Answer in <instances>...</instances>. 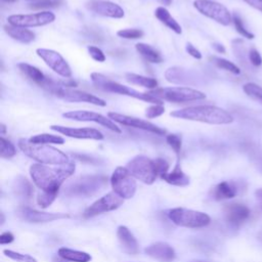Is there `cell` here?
<instances>
[{
	"label": "cell",
	"instance_id": "obj_1",
	"mask_svg": "<svg viewBox=\"0 0 262 262\" xmlns=\"http://www.w3.org/2000/svg\"><path fill=\"white\" fill-rule=\"evenodd\" d=\"M75 168L72 162L59 167H49L38 163L30 167V175L33 182L43 191L58 192L61 184L74 174Z\"/></svg>",
	"mask_w": 262,
	"mask_h": 262
},
{
	"label": "cell",
	"instance_id": "obj_2",
	"mask_svg": "<svg viewBox=\"0 0 262 262\" xmlns=\"http://www.w3.org/2000/svg\"><path fill=\"white\" fill-rule=\"evenodd\" d=\"M171 117L196 121L212 125H224L233 122V117L225 110L216 105H193L170 113Z\"/></svg>",
	"mask_w": 262,
	"mask_h": 262
},
{
	"label": "cell",
	"instance_id": "obj_3",
	"mask_svg": "<svg viewBox=\"0 0 262 262\" xmlns=\"http://www.w3.org/2000/svg\"><path fill=\"white\" fill-rule=\"evenodd\" d=\"M18 147L26 156L40 164L59 166L70 162L64 152L47 144H36L30 142L29 139L21 138L18 140Z\"/></svg>",
	"mask_w": 262,
	"mask_h": 262
},
{
	"label": "cell",
	"instance_id": "obj_4",
	"mask_svg": "<svg viewBox=\"0 0 262 262\" xmlns=\"http://www.w3.org/2000/svg\"><path fill=\"white\" fill-rule=\"evenodd\" d=\"M90 79L98 88H100L104 91L118 93V94H121V95H127V96L133 97V98L145 101V102H149V103H152V104H163L162 100L158 99L157 97H155L150 93L137 91V90H135L131 87H128V86L120 84L116 81H113V80L108 79L107 77H105L102 74L92 73L90 75Z\"/></svg>",
	"mask_w": 262,
	"mask_h": 262
},
{
	"label": "cell",
	"instance_id": "obj_5",
	"mask_svg": "<svg viewBox=\"0 0 262 262\" xmlns=\"http://www.w3.org/2000/svg\"><path fill=\"white\" fill-rule=\"evenodd\" d=\"M106 183V178L100 175H85L80 176L70 182L64 193L68 195L77 196H91L98 192Z\"/></svg>",
	"mask_w": 262,
	"mask_h": 262
},
{
	"label": "cell",
	"instance_id": "obj_6",
	"mask_svg": "<svg viewBox=\"0 0 262 262\" xmlns=\"http://www.w3.org/2000/svg\"><path fill=\"white\" fill-rule=\"evenodd\" d=\"M160 100L170 102H188L206 98V94L200 90L190 87H166L157 88L149 92Z\"/></svg>",
	"mask_w": 262,
	"mask_h": 262
},
{
	"label": "cell",
	"instance_id": "obj_7",
	"mask_svg": "<svg viewBox=\"0 0 262 262\" xmlns=\"http://www.w3.org/2000/svg\"><path fill=\"white\" fill-rule=\"evenodd\" d=\"M168 218L176 225L188 228H201L207 226L211 218L206 213L185 208H174L168 211Z\"/></svg>",
	"mask_w": 262,
	"mask_h": 262
},
{
	"label": "cell",
	"instance_id": "obj_8",
	"mask_svg": "<svg viewBox=\"0 0 262 262\" xmlns=\"http://www.w3.org/2000/svg\"><path fill=\"white\" fill-rule=\"evenodd\" d=\"M129 173L145 184H152L158 177L155 160L145 156H136L126 166Z\"/></svg>",
	"mask_w": 262,
	"mask_h": 262
},
{
	"label": "cell",
	"instance_id": "obj_9",
	"mask_svg": "<svg viewBox=\"0 0 262 262\" xmlns=\"http://www.w3.org/2000/svg\"><path fill=\"white\" fill-rule=\"evenodd\" d=\"M113 191L120 198L131 199L136 191V182L126 167H117L111 176Z\"/></svg>",
	"mask_w": 262,
	"mask_h": 262
},
{
	"label": "cell",
	"instance_id": "obj_10",
	"mask_svg": "<svg viewBox=\"0 0 262 262\" xmlns=\"http://www.w3.org/2000/svg\"><path fill=\"white\" fill-rule=\"evenodd\" d=\"M193 7L203 15L222 26H228L232 21L229 10L223 4L213 0H194Z\"/></svg>",
	"mask_w": 262,
	"mask_h": 262
},
{
	"label": "cell",
	"instance_id": "obj_11",
	"mask_svg": "<svg viewBox=\"0 0 262 262\" xmlns=\"http://www.w3.org/2000/svg\"><path fill=\"white\" fill-rule=\"evenodd\" d=\"M54 19V13L48 10L31 14H12L7 17V21L9 25L20 28L42 27L51 24Z\"/></svg>",
	"mask_w": 262,
	"mask_h": 262
},
{
	"label": "cell",
	"instance_id": "obj_12",
	"mask_svg": "<svg viewBox=\"0 0 262 262\" xmlns=\"http://www.w3.org/2000/svg\"><path fill=\"white\" fill-rule=\"evenodd\" d=\"M36 53L57 75L63 78L72 77L71 67L59 52L52 49L38 48L36 50Z\"/></svg>",
	"mask_w": 262,
	"mask_h": 262
},
{
	"label": "cell",
	"instance_id": "obj_13",
	"mask_svg": "<svg viewBox=\"0 0 262 262\" xmlns=\"http://www.w3.org/2000/svg\"><path fill=\"white\" fill-rule=\"evenodd\" d=\"M62 117L69 120H74L78 122H94L96 124L101 125L102 127L107 128L108 130L115 132V133H122V130L120 127L117 126V124L112 121L110 118H106L102 116L101 114L90 112V111H70L62 114Z\"/></svg>",
	"mask_w": 262,
	"mask_h": 262
},
{
	"label": "cell",
	"instance_id": "obj_14",
	"mask_svg": "<svg viewBox=\"0 0 262 262\" xmlns=\"http://www.w3.org/2000/svg\"><path fill=\"white\" fill-rule=\"evenodd\" d=\"M53 94L66 101H70V102H87V103H91V104L98 105V106L106 105L105 100H103L102 98H100L98 96H95V95L85 92V91H80V90L63 87L62 84H60L58 86V88L54 91Z\"/></svg>",
	"mask_w": 262,
	"mask_h": 262
},
{
	"label": "cell",
	"instance_id": "obj_15",
	"mask_svg": "<svg viewBox=\"0 0 262 262\" xmlns=\"http://www.w3.org/2000/svg\"><path fill=\"white\" fill-rule=\"evenodd\" d=\"M107 116L112 121L119 123L121 125H124V126L148 131L156 135H165L166 134L165 129H163L148 121H145V120H141V119H138V118H135L132 116H127V115H123V114H119V113H115V112H110L107 114Z\"/></svg>",
	"mask_w": 262,
	"mask_h": 262
},
{
	"label": "cell",
	"instance_id": "obj_16",
	"mask_svg": "<svg viewBox=\"0 0 262 262\" xmlns=\"http://www.w3.org/2000/svg\"><path fill=\"white\" fill-rule=\"evenodd\" d=\"M123 204V199L120 198L116 192H108L102 198L95 201L90 205L84 212V217L90 218L98 214H102L108 211L118 209Z\"/></svg>",
	"mask_w": 262,
	"mask_h": 262
},
{
	"label": "cell",
	"instance_id": "obj_17",
	"mask_svg": "<svg viewBox=\"0 0 262 262\" xmlns=\"http://www.w3.org/2000/svg\"><path fill=\"white\" fill-rule=\"evenodd\" d=\"M86 7L99 15L112 17V18H122L124 16L123 8L107 0H90L86 3Z\"/></svg>",
	"mask_w": 262,
	"mask_h": 262
},
{
	"label": "cell",
	"instance_id": "obj_18",
	"mask_svg": "<svg viewBox=\"0 0 262 262\" xmlns=\"http://www.w3.org/2000/svg\"><path fill=\"white\" fill-rule=\"evenodd\" d=\"M50 129L72 138L93 140H101L104 138L103 134L100 131L93 128H73L60 125H51Z\"/></svg>",
	"mask_w": 262,
	"mask_h": 262
},
{
	"label": "cell",
	"instance_id": "obj_19",
	"mask_svg": "<svg viewBox=\"0 0 262 262\" xmlns=\"http://www.w3.org/2000/svg\"><path fill=\"white\" fill-rule=\"evenodd\" d=\"M18 215L28 222L33 223H42V222H50L56 219L69 218L68 214L64 213H47V212H40L35 209L29 207H23L18 209Z\"/></svg>",
	"mask_w": 262,
	"mask_h": 262
},
{
	"label": "cell",
	"instance_id": "obj_20",
	"mask_svg": "<svg viewBox=\"0 0 262 262\" xmlns=\"http://www.w3.org/2000/svg\"><path fill=\"white\" fill-rule=\"evenodd\" d=\"M225 217L228 223L234 226H239L250 217V209L239 203L227 204L224 208Z\"/></svg>",
	"mask_w": 262,
	"mask_h": 262
},
{
	"label": "cell",
	"instance_id": "obj_21",
	"mask_svg": "<svg viewBox=\"0 0 262 262\" xmlns=\"http://www.w3.org/2000/svg\"><path fill=\"white\" fill-rule=\"evenodd\" d=\"M145 254L161 262H172L175 259L174 249L167 243L158 242L151 244L144 250Z\"/></svg>",
	"mask_w": 262,
	"mask_h": 262
},
{
	"label": "cell",
	"instance_id": "obj_22",
	"mask_svg": "<svg viewBox=\"0 0 262 262\" xmlns=\"http://www.w3.org/2000/svg\"><path fill=\"white\" fill-rule=\"evenodd\" d=\"M117 236L124 252L127 254H137L139 251L138 243L132 232L126 226H119L117 230Z\"/></svg>",
	"mask_w": 262,
	"mask_h": 262
},
{
	"label": "cell",
	"instance_id": "obj_23",
	"mask_svg": "<svg viewBox=\"0 0 262 262\" xmlns=\"http://www.w3.org/2000/svg\"><path fill=\"white\" fill-rule=\"evenodd\" d=\"M165 77L168 82L175 84H192V75L183 68L173 67L165 72Z\"/></svg>",
	"mask_w": 262,
	"mask_h": 262
},
{
	"label": "cell",
	"instance_id": "obj_24",
	"mask_svg": "<svg viewBox=\"0 0 262 262\" xmlns=\"http://www.w3.org/2000/svg\"><path fill=\"white\" fill-rule=\"evenodd\" d=\"M19 71L32 82L36 83L37 85H39L40 87H44L45 84L48 81V78H46V76L41 72V70H39L38 68L29 64L27 62H20L17 64Z\"/></svg>",
	"mask_w": 262,
	"mask_h": 262
},
{
	"label": "cell",
	"instance_id": "obj_25",
	"mask_svg": "<svg viewBox=\"0 0 262 262\" xmlns=\"http://www.w3.org/2000/svg\"><path fill=\"white\" fill-rule=\"evenodd\" d=\"M5 33L10 36L12 39L21 42V43H30L34 41L35 39V34L26 29V28H20V27H14L11 25H6L3 27Z\"/></svg>",
	"mask_w": 262,
	"mask_h": 262
},
{
	"label": "cell",
	"instance_id": "obj_26",
	"mask_svg": "<svg viewBox=\"0 0 262 262\" xmlns=\"http://www.w3.org/2000/svg\"><path fill=\"white\" fill-rule=\"evenodd\" d=\"M155 15L156 17L165 26H167L170 30H172L174 33L176 34H181L182 33V29L181 26L177 23V20L171 15V13L168 11L167 8L163 7V6H159L156 10H155Z\"/></svg>",
	"mask_w": 262,
	"mask_h": 262
},
{
	"label": "cell",
	"instance_id": "obj_27",
	"mask_svg": "<svg viewBox=\"0 0 262 262\" xmlns=\"http://www.w3.org/2000/svg\"><path fill=\"white\" fill-rule=\"evenodd\" d=\"M162 179L175 186H186L189 184V177L181 170L179 164H177L171 172L165 174Z\"/></svg>",
	"mask_w": 262,
	"mask_h": 262
},
{
	"label": "cell",
	"instance_id": "obj_28",
	"mask_svg": "<svg viewBox=\"0 0 262 262\" xmlns=\"http://www.w3.org/2000/svg\"><path fill=\"white\" fill-rule=\"evenodd\" d=\"M236 192L237 188L233 183L222 181L214 187L213 196L215 200H227L234 198L236 195Z\"/></svg>",
	"mask_w": 262,
	"mask_h": 262
},
{
	"label": "cell",
	"instance_id": "obj_29",
	"mask_svg": "<svg viewBox=\"0 0 262 262\" xmlns=\"http://www.w3.org/2000/svg\"><path fill=\"white\" fill-rule=\"evenodd\" d=\"M137 52H139L147 61L151 63H161L163 61V57L161 53L154 48L152 46L145 43H137L135 45Z\"/></svg>",
	"mask_w": 262,
	"mask_h": 262
},
{
	"label": "cell",
	"instance_id": "obj_30",
	"mask_svg": "<svg viewBox=\"0 0 262 262\" xmlns=\"http://www.w3.org/2000/svg\"><path fill=\"white\" fill-rule=\"evenodd\" d=\"M125 78L129 83L134 85H138L150 90L158 88V81L150 77H145V76H141L134 73H127L125 75Z\"/></svg>",
	"mask_w": 262,
	"mask_h": 262
},
{
	"label": "cell",
	"instance_id": "obj_31",
	"mask_svg": "<svg viewBox=\"0 0 262 262\" xmlns=\"http://www.w3.org/2000/svg\"><path fill=\"white\" fill-rule=\"evenodd\" d=\"M58 256L67 261L72 262H89L91 260V256L88 253L72 250L69 248H60L58 250Z\"/></svg>",
	"mask_w": 262,
	"mask_h": 262
},
{
	"label": "cell",
	"instance_id": "obj_32",
	"mask_svg": "<svg viewBox=\"0 0 262 262\" xmlns=\"http://www.w3.org/2000/svg\"><path fill=\"white\" fill-rule=\"evenodd\" d=\"M13 190L14 192L21 196V198H31L34 193V189L33 186L31 185V183L29 182V180L26 177H17L14 181V185H13Z\"/></svg>",
	"mask_w": 262,
	"mask_h": 262
},
{
	"label": "cell",
	"instance_id": "obj_33",
	"mask_svg": "<svg viewBox=\"0 0 262 262\" xmlns=\"http://www.w3.org/2000/svg\"><path fill=\"white\" fill-rule=\"evenodd\" d=\"M29 141L36 144H50V143L63 144L64 143V139L61 136L53 135L49 133H41V134L34 135L29 139Z\"/></svg>",
	"mask_w": 262,
	"mask_h": 262
},
{
	"label": "cell",
	"instance_id": "obj_34",
	"mask_svg": "<svg viewBox=\"0 0 262 262\" xmlns=\"http://www.w3.org/2000/svg\"><path fill=\"white\" fill-rule=\"evenodd\" d=\"M210 59L219 69L225 70L227 72H230V73L236 74V75L241 74L239 68L236 64H234L233 62H231V61H229V60H227L225 58H221V57H217V56H211Z\"/></svg>",
	"mask_w": 262,
	"mask_h": 262
},
{
	"label": "cell",
	"instance_id": "obj_35",
	"mask_svg": "<svg viewBox=\"0 0 262 262\" xmlns=\"http://www.w3.org/2000/svg\"><path fill=\"white\" fill-rule=\"evenodd\" d=\"M16 154L15 146L4 137H0V156L3 159H10Z\"/></svg>",
	"mask_w": 262,
	"mask_h": 262
},
{
	"label": "cell",
	"instance_id": "obj_36",
	"mask_svg": "<svg viewBox=\"0 0 262 262\" xmlns=\"http://www.w3.org/2000/svg\"><path fill=\"white\" fill-rule=\"evenodd\" d=\"M244 92L251 98L262 103V87L255 83H247L243 86Z\"/></svg>",
	"mask_w": 262,
	"mask_h": 262
},
{
	"label": "cell",
	"instance_id": "obj_37",
	"mask_svg": "<svg viewBox=\"0 0 262 262\" xmlns=\"http://www.w3.org/2000/svg\"><path fill=\"white\" fill-rule=\"evenodd\" d=\"M56 195H57V192L42 191V192H40V193L38 194V196H37V204H38L41 208L45 209V208H47L48 206H50V205L53 203V201L55 200Z\"/></svg>",
	"mask_w": 262,
	"mask_h": 262
},
{
	"label": "cell",
	"instance_id": "obj_38",
	"mask_svg": "<svg viewBox=\"0 0 262 262\" xmlns=\"http://www.w3.org/2000/svg\"><path fill=\"white\" fill-rule=\"evenodd\" d=\"M117 35L124 39H139L143 36V31L140 29H122L117 32Z\"/></svg>",
	"mask_w": 262,
	"mask_h": 262
},
{
	"label": "cell",
	"instance_id": "obj_39",
	"mask_svg": "<svg viewBox=\"0 0 262 262\" xmlns=\"http://www.w3.org/2000/svg\"><path fill=\"white\" fill-rule=\"evenodd\" d=\"M232 21H233V25L235 27V30L245 38L247 39H253L254 38V34H252L250 31H248L244 24H243V20L242 18L237 15V14H233L232 16Z\"/></svg>",
	"mask_w": 262,
	"mask_h": 262
},
{
	"label": "cell",
	"instance_id": "obj_40",
	"mask_svg": "<svg viewBox=\"0 0 262 262\" xmlns=\"http://www.w3.org/2000/svg\"><path fill=\"white\" fill-rule=\"evenodd\" d=\"M3 253L5 254V256H7L8 258L18 261V262H37V260L35 258H33L30 255L27 254H20L11 250H4Z\"/></svg>",
	"mask_w": 262,
	"mask_h": 262
},
{
	"label": "cell",
	"instance_id": "obj_41",
	"mask_svg": "<svg viewBox=\"0 0 262 262\" xmlns=\"http://www.w3.org/2000/svg\"><path fill=\"white\" fill-rule=\"evenodd\" d=\"M166 141L171 146V148L175 151V154L179 156L181 150V145H182L181 137L178 134H168L166 136Z\"/></svg>",
	"mask_w": 262,
	"mask_h": 262
},
{
	"label": "cell",
	"instance_id": "obj_42",
	"mask_svg": "<svg viewBox=\"0 0 262 262\" xmlns=\"http://www.w3.org/2000/svg\"><path fill=\"white\" fill-rule=\"evenodd\" d=\"M60 3L57 0H37L33 1L29 7L32 9H42V8H52L58 6Z\"/></svg>",
	"mask_w": 262,
	"mask_h": 262
},
{
	"label": "cell",
	"instance_id": "obj_43",
	"mask_svg": "<svg viewBox=\"0 0 262 262\" xmlns=\"http://www.w3.org/2000/svg\"><path fill=\"white\" fill-rule=\"evenodd\" d=\"M165 113V107L163 104H152L148 106L145 111V117L147 119H154L160 117Z\"/></svg>",
	"mask_w": 262,
	"mask_h": 262
},
{
	"label": "cell",
	"instance_id": "obj_44",
	"mask_svg": "<svg viewBox=\"0 0 262 262\" xmlns=\"http://www.w3.org/2000/svg\"><path fill=\"white\" fill-rule=\"evenodd\" d=\"M88 49V52H89V55L96 61L98 62H103L105 60V54L103 53V51L101 49H99L98 47L96 46H88L87 47Z\"/></svg>",
	"mask_w": 262,
	"mask_h": 262
},
{
	"label": "cell",
	"instance_id": "obj_45",
	"mask_svg": "<svg viewBox=\"0 0 262 262\" xmlns=\"http://www.w3.org/2000/svg\"><path fill=\"white\" fill-rule=\"evenodd\" d=\"M155 164H156V168H157V172H158V176H160L161 178L168 173L169 170V164L166 160L158 158L155 160Z\"/></svg>",
	"mask_w": 262,
	"mask_h": 262
},
{
	"label": "cell",
	"instance_id": "obj_46",
	"mask_svg": "<svg viewBox=\"0 0 262 262\" xmlns=\"http://www.w3.org/2000/svg\"><path fill=\"white\" fill-rule=\"evenodd\" d=\"M249 58L250 61L253 66L255 67H259L262 64V57L260 55V53L258 52V50H256L255 48H252L249 52Z\"/></svg>",
	"mask_w": 262,
	"mask_h": 262
},
{
	"label": "cell",
	"instance_id": "obj_47",
	"mask_svg": "<svg viewBox=\"0 0 262 262\" xmlns=\"http://www.w3.org/2000/svg\"><path fill=\"white\" fill-rule=\"evenodd\" d=\"M185 49H186L187 53H188L189 55H191L192 57H194V58H196V59H201V58H202V53H201V51H200L199 49H196L191 43H187L186 46H185Z\"/></svg>",
	"mask_w": 262,
	"mask_h": 262
},
{
	"label": "cell",
	"instance_id": "obj_48",
	"mask_svg": "<svg viewBox=\"0 0 262 262\" xmlns=\"http://www.w3.org/2000/svg\"><path fill=\"white\" fill-rule=\"evenodd\" d=\"M14 239V236L11 232L9 231H6V232H3L1 235H0V244L1 245H5V244H10L12 243Z\"/></svg>",
	"mask_w": 262,
	"mask_h": 262
},
{
	"label": "cell",
	"instance_id": "obj_49",
	"mask_svg": "<svg viewBox=\"0 0 262 262\" xmlns=\"http://www.w3.org/2000/svg\"><path fill=\"white\" fill-rule=\"evenodd\" d=\"M244 1L248 3L250 6L262 12V0H244Z\"/></svg>",
	"mask_w": 262,
	"mask_h": 262
},
{
	"label": "cell",
	"instance_id": "obj_50",
	"mask_svg": "<svg viewBox=\"0 0 262 262\" xmlns=\"http://www.w3.org/2000/svg\"><path fill=\"white\" fill-rule=\"evenodd\" d=\"M255 196L259 203V206L260 208L262 209V187L261 188H258L256 191H255Z\"/></svg>",
	"mask_w": 262,
	"mask_h": 262
},
{
	"label": "cell",
	"instance_id": "obj_51",
	"mask_svg": "<svg viewBox=\"0 0 262 262\" xmlns=\"http://www.w3.org/2000/svg\"><path fill=\"white\" fill-rule=\"evenodd\" d=\"M213 47H214V49H215L217 52H219V53H225V48H224L223 45L218 44V43H214V44H213Z\"/></svg>",
	"mask_w": 262,
	"mask_h": 262
},
{
	"label": "cell",
	"instance_id": "obj_52",
	"mask_svg": "<svg viewBox=\"0 0 262 262\" xmlns=\"http://www.w3.org/2000/svg\"><path fill=\"white\" fill-rule=\"evenodd\" d=\"M52 261H53V262H67V260H64V259L61 258L60 256H59V257H53Z\"/></svg>",
	"mask_w": 262,
	"mask_h": 262
},
{
	"label": "cell",
	"instance_id": "obj_53",
	"mask_svg": "<svg viewBox=\"0 0 262 262\" xmlns=\"http://www.w3.org/2000/svg\"><path fill=\"white\" fill-rule=\"evenodd\" d=\"M0 126H1V127H0V128H1V134H4V133H5V131H6V128H5L4 124H1Z\"/></svg>",
	"mask_w": 262,
	"mask_h": 262
},
{
	"label": "cell",
	"instance_id": "obj_54",
	"mask_svg": "<svg viewBox=\"0 0 262 262\" xmlns=\"http://www.w3.org/2000/svg\"><path fill=\"white\" fill-rule=\"evenodd\" d=\"M258 239L262 243V231H260V232L258 233Z\"/></svg>",
	"mask_w": 262,
	"mask_h": 262
},
{
	"label": "cell",
	"instance_id": "obj_55",
	"mask_svg": "<svg viewBox=\"0 0 262 262\" xmlns=\"http://www.w3.org/2000/svg\"><path fill=\"white\" fill-rule=\"evenodd\" d=\"M0 215H1V224H3L4 223V215H3V213H1Z\"/></svg>",
	"mask_w": 262,
	"mask_h": 262
},
{
	"label": "cell",
	"instance_id": "obj_56",
	"mask_svg": "<svg viewBox=\"0 0 262 262\" xmlns=\"http://www.w3.org/2000/svg\"><path fill=\"white\" fill-rule=\"evenodd\" d=\"M2 1H4V2H8V3H11V2H15L16 0H2Z\"/></svg>",
	"mask_w": 262,
	"mask_h": 262
},
{
	"label": "cell",
	"instance_id": "obj_57",
	"mask_svg": "<svg viewBox=\"0 0 262 262\" xmlns=\"http://www.w3.org/2000/svg\"><path fill=\"white\" fill-rule=\"evenodd\" d=\"M27 1H37V0H27Z\"/></svg>",
	"mask_w": 262,
	"mask_h": 262
},
{
	"label": "cell",
	"instance_id": "obj_58",
	"mask_svg": "<svg viewBox=\"0 0 262 262\" xmlns=\"http://www.w3.org/2000/svg\"><path fill=\"white\" fill-rule=\"evenodd\" d=\"M194 262H203V261H194Z\"/></svg>",
	"mask_w": 262,
	"mask_h": 262
}]
</instances>
